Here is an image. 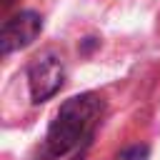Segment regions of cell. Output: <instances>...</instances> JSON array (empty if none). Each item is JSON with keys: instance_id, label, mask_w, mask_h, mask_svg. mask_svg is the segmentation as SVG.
<instances>
[{"instance_id": "cell-3", "label": "cell", "mask_w": 160, "mask_h": 160, "mask_svg": "<svg viewBox=\"0 0 160 160\" xmlns=\"http://www.w3.org/2000/svg\"><path fill=\"white\" fill-rule=\"evenodd\" d=\"M42 30V18L32 10H22L12 18H8L2 22V32H0V50L2 55H10L12 50L28 48Z\"/></svg>"}, {"instance_id": "cell-2", "label": "cell", "mask_w": 160, "mask_h": 160, "mask_svg": "<svg viewBox=\"0 0 160 160\" xmlns=\"http://www.w3.org/2000/svg\"><path fill=\"white\" fill-rule=\"evenodd\" d=\"M65 82V65L60 55L55 52H42L38 55L30 68H28V88L32 102H45L50 100Z\"/></svg>"}, {"instance_id": "cell-1", "label": "cell", "mask_w": 160, "mask_h": 160, "mask_svg": "<svg viewBox=\"0 0 160 160\" xmlns=\"http://www.w3.org/2000/svg\"><path fill=\"white\" fill-rule=\"evenodd\" d=\"M102 112H105V102L95 92H80V95H72L70 100H65L48 128L45 152L50 158H60V155H68L70 150H75L82 140H88L92 135Z\"/></svg>"}, {"instance_id": "cell-4", "label": "cell", "mask_w": 160, "mask_h": 160, "mask_svg": "<svg viewBox=\"0 0 160 160\" xmlns=\"http://www.w3.org/2000/svg\"><path fill=\"white\" fill-rule=\"evenodd\" d=\"M145 158H148L145 145H132V148H125L122 152L115 155V160H145Z\"/></svg>"}]
</instances>
